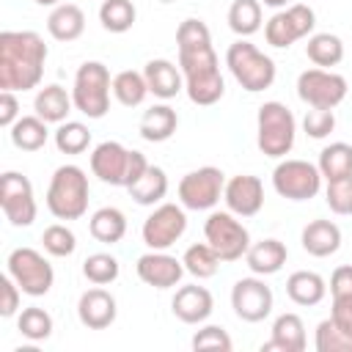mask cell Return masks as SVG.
I'll list each match as a JSON object with an SVG mask.
<instances>
[{"instance_id":"4dcf8cb0","label":"cell","mask_w":352,"mask_h":352,"mask_svg":"<svg viewBox=\"0 0 352 352\" xmlns=\"http://www.w3.org/2000/svg\"><path fill=\"white\" fill-rule=\"evenodd\" d=\"M126 190H129V198L135 204H140V206L162 204V198L168 195V173L160 165H148L146 173Z\"/></svg>"},{"instance_id":"6da1fadb","label":"cell","mask_w":352,"mask_h":352,"mask_svg":"<svg viewBox=\"0 0 352 352\" xmlns=\"http://www.w3.org/2000/svg\"><path fill=\"white\" fill-rule=\"evenodd\" d=\"M179 69L184 74V91L192 104H217L226 94V80L220 74V60L212 47V33L201 19H184L176 28Z\"/></svg>"},{"instance_id":"b9f144b4","label":"cell","mask_w":352,"mask_h":352,"mask_svg":"<svg viewBox=\"0 0 352 352\" xmlns=\"http://www.w3.org/2000/svg\"><path fill=\"white\" fill-rule=\"evenodd\" d=\"M121 267H118V258L110 256V253H91L85 261H82V275L94 283V286H107L118 278Z\"/></svg>"},{"instance_id":"3957f363","label":"cell","mask_w":352,"mask_h":352,"mask_svg":"<svg viewBox=\"0 0 352 352\" xmlns=\"http://www.w3.org/2000/svg\"><path fill=\"white\" fill-rule=\"evenodd\" d=\"M88 176L80 165L55 168L47 187V209L58 220H80L88 212Z\"/></svg>"},{"instance_id":"4316f807","label":"cell","mask_w":352,"mask_h":352,"mask_svg":"<svg viewBox=\"0 0 352 352\" xmlns=\"http://www.w3.org/2000/svg\"><path fill=\"white\" fill-rule=\"evenodd\" d=\"M286 294H289V300H292L294 305L311 308V305H319V302L324 300L327 283H324V278H322L319 272H314V270H297V272H292V275L286 278Z\"/></svg>"},{"instance_id":"bcb514c9","label":"cell","mask_w":352,"mask_h":352,"mask_svg":"<svg viewBox=\"0 0 352 352\" xmlns=\"http://www.w3.org/2000/svg\"><path fill=\"white\" fill-rule=\"evenodd\" d=\"M0 292H3V300H0V316H14L19 311V300H22V289L16 286V280L6 272L0 278Z\"/></svg>"},{"instance_id":"7dc6e473","label":"cell","mask_w":352,"mask_h":352,"mask_svg":"<svg viewBox=\"0 0 352 352\" xmlns=\"http://www.w3.org/2000/svg\"><path fill=\"white\" fill-rule=\"evenodd\" d=\"M330 297L333 300H352V264H341L330 275Z\"/></svg>"},{"instance_id":"f6af8a7d","label":"cell","mask_w":352,"mask_h":352,"mask_svg":"<svg viewBox=\"0 0 352 352\" xmlns=\"http://www.w3.org/2000/svg\"><path fill=\"white\" fill-rule=\"evenodd\" d=\"M336 129V113L333 110H324V107H311L302 118V132L314 140H322L327 138L330 132Z\"/></svg>"},{"instance_id":"8fae6325","label":"cell","mask_w":352,"mask_h":352,"mask_svg":"<svg viewBox=\"0 0 352 352\" xmlns=\"http://www.w3.org/2000/svg\"><path fill=\"white\" fill-rule=\"evenodd\" d=\"M316 28V14L305 3H292L286 11H278L264 25V38L275 50L292 47L297 38H308Z\"/></svg>"},{"instance_id":"d6a6232c","label":"cell","mask_w":352,"mask_h":352,"mask_svg":"<svg viewBox=\"0 0 352 352\" xmlns=\"http://www.w3.org/2000/svg\"><path fill=\"white\" fill-rule=\"evenodd\" d=\"M316 168H319V173H322L324 182L352 176V146L344 143V140H336V143L324 146V148L319 151Z\"/></svg>"},{"instance_id":"f907efd6","label":"cell","mask_w":352,"mask_h":352,"mask_svg":"<svg viewBox=\"0 0 352 352\" xmlns=\"http://www.w3.org/2000/svg\"><path fill=\"white\" fill-rule=\"evenodd\" d=\"M261 3H264V6H270V8H283L289 0H261Z\"/></svg>"},{"instance_id":"681fc988","label":"cell","mask_w":352,"mask_h":352,"mask_svg":"<svg viewBox=\"0 0 352 352\" xmlns=\"http://www.w3.org/2000/svg\"><path fill=\"white\" fill-rule=\"evenodd\" d=\"M330 319H333V322H338L341 327L352 330V300H333Z\"/></svg>"},{"instance_id":"816d5d0a","label":"cell","mask_w":352,"mask_h":352,"mask_svg":"<svg viewBox=\"0 0 352 352\" xmlns=\"http://www.w3.org/2000/svg\"><path fill=\"white\" fill-rule=\"evenodd\" d=\"M36 3H38V6H58L60 0H36Z\"/></svg>"},{"instance_id":"d4e9b609","label":"cell","mask_w":352,"mask_h":352,"mask_svg":"<svg viewBox=\"0 0 352 352\" xmlns=\"http://www.w3.org/2000/svg\"><path fill=\"white\" fill-rule=\"evenodd\" d=\"M176 126H179L176 110L162 102V104H154V107L143 110L140 124H138V132H140V138L148 140V143H165V140L173 138Z\"/></svg>"},{"instance_id":"f5cc1de1","label":"cell","mask_w":352,"mask_h":352,"mask_svg":"<svg viewBox=\"0 0 352 352\" xmlns=\"http://www.w3.org/2000/svg\"><path fill=\"white\" fill-rule=\"evenodd\" d=\"M160 3H173V0H160Z\"/></svg>"},{"instance_id":"f1b7e54d","label":"cell","mask_w":352,"mask_h":352,"mask_svg":"<svg viewBox=\"0 0 352 352\" xmlns=\"http://www.w3.org/2000/svg\"><path fill=\"white\" fill-rule=\"evenodd\" d=\"M88 231H91V236H94L96 242H102V245H116V242H121L124 234H126V214H124L121 209H116V206H102V209H96V212L91 214Z\"/></svg>"},{"instance_id":"7c38bea8","label":"cell","mask_w":352,"mask_h":352,"mask_svg":"<svg viewBox=\"0 0 352 352\" xmlns=\"http://www.w3.org/2000/svg\"><path fill=\"white\" fill-rule=\"evenodd\" d=\"M223 187H226V173L214 165H204V168L182 176L179 204L192 212H206V209L217 206V201L223 198Z\"/></svg>"},{"instance_id":"d590c367","label":"cell","mask_w":352,"mask_h":352,"mask_svg":"<svg viewBox=\"0 0 352 352\" xmlns=\"http://www.w3.org/2000/svg\"><path fill=\"white\" fill-rule=\"evenodd\" d=\"M228 28L248 38L261 28V0H234L228 8Z\"/></svg>"},{"instance_id":"d6986e66","label":"cell","mask_w":352,"mask_h":352,"mask_svg":"<svg viewBox=\"0 0 352 352\" xmlns=\"http://www.w3.org/2000/svg\"><path fill=\"white\" fill-rule=\"evenodd\" d=\"M170 311L184 324H204L214 311V297L206 286H198V283L179 286L170 300Z\"/></svg>"},{"instance_id":"44dd1931","label":"cell","mask_w":352,"mask_h":352,"mask_svg":"<svg viewBox=\"0 0 352 352\" xmlns=\"http://www.w3.org/2000/svg\"><path fill=\"white\" fill-rule=\"evenodd\" d=\"M143 77L148 85V94H154L157 99H173L182 88H184V74L182 69L168 60V58H154L143 66Z\"/></svg>"},{"instance_id":"ee69618b","label":"cell","mask_w":352,"mask_h":352,"mask_svg":"<svg viewBox=\"0 0 352 352\" xmlns=\"http://www.w3.org/2000/svg\"><path fill=\"white\" fill-rule=\"evenodd\" d=\"M324 201L336 214H352V176L333 179L324 187Z\"/></svg>"},{"instance_id":"5b68a950","label":"cell","mask_w":352,"mask_h":352,"mask_svg":"<svg viewBox=\"0 0 352 352\" xmlns=\"http://www.w3.org/2000/svg\"><path fill=\"white\" fill-rule=\"evenodd\" d=\"M226 66L234 74V80L250 94L267 91L278 74L275 60L270 55H264L256 44H250L248 38H239L226 50Z\"/></svg>"},{"instance_id":"ac0fdd59","label":"cell","mask_w":352,"mask_h":352,"mask_svg":"<svg viewBox=\"0 0 352 352\" xmlns=\"http://www.w3.org/2000/svg\"><path fill=\"white\" fill-rule=\"evenodd\" d=\"M135 272L138 278L146 283V286H154V289H173L179 286L182 275L187 272L182 258L165 253V250H148L138 258L135 264Z\"/></svg>"},{"instance_id":"e0dca14e","label":"cell","mask_w":352,"mask_h":352,"mask_svg":"<svg viewBox=\"0 0 352 352\" xmlns=\"http://www.w3.org/2000/svg\"><path fill=\"white\" fill-rule=\"evenodd\" d=\"M223 201L228 212H234L236 217H253L264 206V184L253 173L231 176L223 187Z\"/></svg>"},{"instance_id":"2e32d148","label":"cell","mask_w":352,"mask_h":352,"mask_svg":"<svg viewBox=\"0 0 352 352\" xmlns=\"http://www.w3.org/2000/svg\"><path fill=\"white\" fill-rule=\"evenodd\" d=\"M129 154L132 148L121 146L118 140H102L91 151V173L113 187H126V173H129Z\"/></svg>"},{"instance_id":"30bf717a","label":"cell","mask_w":352,"mask_h":352,"mask_svg":"<svg viewBox=\"0 0 352 352\" xmlns=\"http://www.w3.org/2000/svg\"><path fill=\"white\" fill-rule=\"evenodd\" d=\"M272 187L280 198L311 201L322 190V173L308 160H280L272 170Z\"/></svg>"},{"instance_id":"ab89813d","label":"cell","mask_w":352,"mask_h":352,"mask_svg":"<svg viewBox=\"0 0 352 352\" xmlns=\"http://www.w3.org/2000/svg\"><path fill=\"white\" fill-rule=\"evenodd\" d=\"M16 327L19 333L28 338V341H47L52 336V316L38 308V305H30V308H22L19 316H16Z\"/></svg>"},{"instance_id":"8992f818","label":"cell","mask_w":352,"mask_h":352,"mask_svg":"<svg viewBox=\"0 0 352 352\" xmlns=\"http://www.w3.org/2000/svg\"><path fill=\"white\" fill-rule=\"evenodd\" d=\"M110 91H113V77L110 69L102 60H85L72 85V102L74 110H80L88 118H104L110 110Z\"/></svg>"},{"instance_id":"74e56055","label":"cell","mask_w":352,"mask_h":352,"mask_svg":"<svg viewBox=\"0 0 352 352\" xmlns=\"http://www.w3.org/2000/svg\"><path fill=\"white\" fill-rule=\"evenodd\" d=\"M316 352H352V330L341 327L330 316L316 324V338H314Z\"/></svg>"},{"instance_id":"ba28073f","label":"cell","mask_w":352,"mask_h":352,"mask_svg":"<svg viewBox=\"0 0 352 352\" xmlns=\"http://www.w3.org/2000/svg\"><path fill=\"white\" fill-rule=\"evenodd\" d=\"M204 236L220 256V261H239L250 248V231L234 212H212L204 223Z\"/></svg>"},{"instance_id":"603a6c76","label":"cell","mask_w":352,"mask_h":352,"mask_svg":"<svg viewBox=\"0 0 352 352\" xmlns=\"http://www.w3.org/2000/svg\"><path fill=\"white\" fill-rule=\"evenodd\" d=\"M302 250L316 258H327L341 248V228L333 220H311L300 234Z\"/></svg>"},{"instance_id":"7402d4cb","label":"cell","mask_w":352,"mask_h":352,"mask_svg":"<svg viewBox=\"0 0 352 352\" xmlns=\"http://www.w3.org/2000/svg\"><path fill=\"white\" fill-rule=\"evenodd\" d=\"M302 352L305 349V324L297 314H280L272 322L270 341L261 344V352Z\"/></svg>"},{"instance_id":"7a4b0ae2","label":"cell","mask_w":352,"mask_h":352,"mask_svg":"<svg viewBox=\"0 0 352 352\" xmlns=\"http://www.w3.org/2000/svg\"><path fill=\"white\" fill-rule=\"evenodd\" d=\"M50 47L36 30H3L0 33V88L30 91L44 77Z\"/></svg>"},{"instance_id":"e575fe53","label":"cell","mask_w":352,"mask_h":352,"mask_svg":"<svg viewBox=\"0 0 352 352\" xmlns=\"http://www.w3.org/2000/svg\"><path fill=\"white\" fill-rule=\"evenodd\" d=\"M182 264H184V270H187L192 278L206 280V278L217 275V270H220V256L214 253V248H212L209 242H195V245H190V248L184 250Z\"/></svg>"},{"instance_id":"277c9868","label":"cell","mask_w":352,"mask_h":352,"mask_svg":"<svg viewBox=\"0 0 352 352\" xmlns=\"http://www.w3.org/2000/svg\"><path fill=\"white\" fill-rule=\"evenodd\" d=\"M297 121L283 102H264L256 116V146L264 157L280 160L294 148Z\"/></svg>"},{"instance_id":"5bb4252c","label":"cell","mask_w":352,"mask_h":352,"mask_svg":"<svg viewBox=\"0 0 352 352\" xmlns=\"http://www.w3.org/2000/svg\"><path fill=\"white\" fill-rule=\"evenodd\" d=\"M187 231V214L182 204H157L154 212L143 220L140 236L148 250H168Z\"/></svg>"},{"instance_id":"8d00e7d4","label":"cell","mask_w":352,"mask_h":352,"mask_svg":"<svg viewBox=\"0 0 352 352\" xmlns=\"http://www.w3.org/2000/svg\"><path fill=\"white\" fill-rule=\"evenodd\" d=\"M135 3L132 0H102L99 6V22L107 33H126L135 25Z\"/></svg>"},{"instance_id":"ffe728a7","label":"cell","mask_w":352,"mask_h":352,"mask_svg":"<svg viewBox=\"0 0 352 352\" xmlns=\"http://www.w3.org/2000/svg\"><path fill=\"white\" fill-rule=\"evenodd\" d=\"M116 314H118L116 297L107 289H102V286H94V289L82 292L80 300H77V319L88 330H104V327H110L116 322Z\"/></svg>"},{"instance_id":"cb8c5ba5","label":"cell","mask_w":352,"mask_h":352,"mask_svg":"<svg viewBox=\"0 0 352 352\" xmlns=\"http://www.w3.org/2000/svg\"><path fill=\"white\" fill-rule=\"evenodd\" d=\"M286 258H289V250H286V245H283L280 239H275V236H267V239H261V242H253V245L248 248V253H245V261H248L250 272H253V275H261V278L280 272V267L286 264Z\"/></svg>"},{"instance_id":"9a60e30c","label":"cell","mask_w":352,"mask_h":352,"mask_svg":"<svg viewBox=\"0 0 352 352\" xmlns=\"http://www.w3.org/2000/svg\"><path fill=\"white\" fill-rule=\"evenodd\" d=\"M272 289L264 283V278L253 275V278H239L231 289V308L242 322H264L272 314Z\"/></svg>"},{"instance_id":"f546056e","label":"cell","mask_w":352,"mask_h":352,"mask_svg":"<svg viewBox=\"0 0 352 352\" xmlns=\"http://www.w3.org/2000/svg\"><path fill=\"white\" fill-rule=\"evenodd\" d=\"M11 135V143L19 148V151H38L44 148V143L50 140V129H47V121L38 118L36 113L33 116H19L14 121V126L8 129Z\"/></svg>"},{"instance_id":"4fadbf2b","label":"cell","mask_w":352,"mask_h":352,"mask_svg":"<svg viewBox=\"0 0 352 352\" xmlns=\"http://www.w3.org/2000/svg\"><path fill=\"white\" fill-rule=\"evenodd\" d=\"M0 206H3V214L11 226H16V228L33 226L38 206H36L30 179L16 173V170H6L0 176Z\"/></svg>"},{"instance_id":"83f0119b","label":"cell","mask_w":352,"mask_h":352,"mask_svg":"<svg viewBox=\"0 0 352 352\" xmlns=\"http://www.w3.org/2000/svg\"><path fill=\"white\" fill-rule=\"evenodd\" d=\"M47 30L55 41H74L82 36L85 30V14L80 6L74 3H58L52 6L50 16H47Z\"/></svg>"},{"instance_id":"9c48e42d","label":"cell","mask_w":352,"mask_h":352,"mask_svg":"<svg viewBox=\"0 0 352 352\" xmlns=\"http://www.w3.org/2000/svg\"><path fill=\"white\" fill-rule=\"evenodd\" d=\"M346 77L336 74L330 69H305L297 77V96L308 104V107H324V110H336L344 99H346Z\"/></svg>"},{"instance_id":"c3c4849f","label":"cell","mask_w":352,"mask_h":352,"mask_svg":"<svg viewBox=\"0 0 352 352\" xmlns=\"http://www.w3.org/2000/svg\"><path fill=\"white\" fill-rule=\"evenodd\" d=\"M16 118H19V99H16V91H0V124H3L6 129H11Z\"/></svg>"},{"instance_id":"484cf974","label":"cell","mask_w":352,"mask_h":352,"mask_svg":"<svg viewBox=\"0 0 352 352\" xmlns=\"http://www.w3.org/2000/svg\"><path fill=\"white\" fill-rule=\"evenodd\" d=\"M74 102H72V94L58 85V82H50L44 88H38L36 99H33V110L38 118H44L47 124H63L66 116L72 113Z\"/></svg>"},{"instance_id":"52a82bcc","label":"cell","mask_w":352,"mask_h":352,"mask_svg":"<svg viewBox=\"0 0 352 352\" xmlns=\"http://www.w3.org/2000/svg\"><path fill=\"white\" fill-rule=\"evenodd\" d=\"M6 270L28 297H44L55 283L52 264L36 248H14L6 258Z\"/></svg>"},{"instance_id":"7bdbcfd3","label":"cell","mask_w":352,"mask_h":352,"mask_svg":"<svg viewBox=\"0 0 352 352\" xmlns=\"http://www.w3.org/2000/svg\"><path fill=\"white\" fill-rule=\"evenodd\" d=\"M190 346H192L195 352H206V349L231 352V349H234V341H231V336L226 333V327H220V324H204L201 330H195Z\"/></svg>"},{"instance_id":"1f68e13d","label":"cell","mask_w":352,"mask_h":352,"mask_svg":"<svg viewBox=\"0 0 352 352\" xmlns=\"http://www.w3.org/2000/svg\"><path fill=\"white\" fill-rule=\"evenodd\" d=\"M305 55L319 69L338 66L344 60V41L336 33H311L305 44Z\"/></svg>"},{"instance_id":"836d02e7","label":"cell","mask_w":352,"mask_h":352,"mask_svg":"<svg viewBox=\"0 0 352 352\" xmlns=\"http://www.w3.org/2000/svg\"><path fill=\"white\" fill-rule=\"evenodd\" d=\"M113 96L124 104V107H138L146 102L148 96V85H146V77L143 72H135V69H124L113 77Z\"/></svg>"},{"instance_id":"f35d334b","label":"cell","mask_w":352,"mask_h":352,"mask_svg":"<svg viewBox=\"0 0 352 352\" xmlns=\"http://www.w3.org/2000/svg\"><path fill=\"white\" fill-rule=\"evenodd\" d=\"M52 140L60 154H82L91 146V129L82 121H63L58 124Z\"/></svg>"},{"instance_id":"60d3db41","label":"cell","mask_w":352,"mask_h":352,"mask_svg":"<svg viewBox=\"0 0 352 352\" xmlns=\"http://www.w3.org/2000/svg\"><path fill=\"white\" fill-rule=\"evenodd\" d=\"M41 245H44V250H47L50 256L66 258V256H72V253L77 250V236H74V231H72L66 223H52V226L44 228Z\"/></svg>"}]
</instances>
